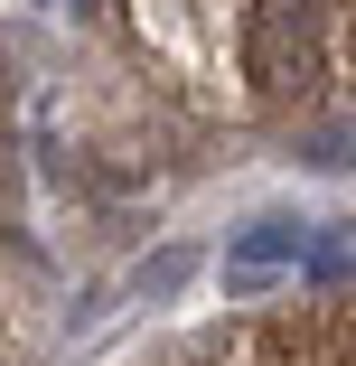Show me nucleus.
Masks as SVG:
<instances>
[{
    "instance_id": "obj_2",
    "label": "nucleus",
    "mask_w": 356,
    "mask_h": 366,
    "mask_svg": "<svg viewBox=\"0 0 356 366\" xmlns=\"http://www.w3.org/2000/svg\"><path fill=\"white\" fill-rule=\"evenodd\" d=\"M281 254H291V235H281V226H263V235L244 244V263H281Z\"/></svg>"
},
{
    "instance_id": "obj_1",
    "label": "nucleus",
    "mask_w": 356,
    "mask_h": 366,
    "mask_svg": "<svg viewBox=\"0 0 356 366\" xmlns=\"http://www.w3.org/2000/svg\"><path fill=\"white\" fill-rule=\"evenodd\" d=\"M244 76L263 85V104H310L328 76V29L319 0H263L244 29Z\"/></svg>"
}]
</instances>
